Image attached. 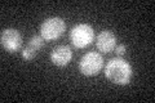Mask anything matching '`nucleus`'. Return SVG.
Listing matches in <instances>:
<instances>
[{"mask_svg": "<svg viewBox=\"0 0 155 103\" xmlns=\"http://www.w3.org/2000/svg\"><path fill=\"white\" fill-rule=\"evenodd\" d=\"M79 72L84 76H94L104 68V57L98 52H88L80 58Z\"/></svg>", "mask_w": 155, "mask_h": 103, "instance_id": "obj_4", "label": "nucleus"}, {"mask_svg": "<svg viewBox=\"0 0 155 103\" xmlns=\"http://www.w3.org/2000/svg\"><path fill=\"white\" fill-rule=\"evenodd\" d=\"M23 39L21 32L16 28H4L0 34V44L2 48L8 53L18 52L22 48Z\"/></svg>", "mask_w": 155, "mask_h": 103, "instance_id": "obj_5", "label": "nucleus"}, {"mask_svg": "<svg viewBox=\"0 0 155 103\" xmlns=\"http://www.w3.org/2000/svg\"><path fill=\"white\" fill-rule=\"evenodd\" d=\"M105 76L110 82L115 85H128L133 76V68L128 61L122 57H115L106 63Z\"/></svg>", "mask_w": 155, "mask_h": 103, "instance_id": "obj_1", "label": "nucleus"}, {"mask_svg": "<svg viewBox=\"0 0 155 103\" xmlns=\"http://www.w3.org/2000/svg\"><path fill=\"white\" fill-rule=\"evenodd\" d=\"M44 39H43L40 35H34L28 39V41L26 44V47L22 48L21 50V56L25 61H32L35 58L39 52L43 49L44 47Z\"/></svg>", "mask_w": 155, "mask_h": 103, "instance_id": "obj_7", "label": "nucleus"}, {"mask_svg": "<svg viewBox=\"0 0 155 103\" xmlns=\"http://www.w3.org/2000/svg\"><path fill=\"white\" fill-rule=\"evenodd\" d=\"M114 50L116 54H118V57H122L125 54V52H127V45H125V44H119V45L115 47Z\"/></svg>", "mask_w": 155, "mask_h": 103, "instance_id": "obj_9", "label": "nucleus"}, {"mask_svg": "<svg viewBox=\"0 0 155 103\" xmlns=\"http://www.w3.org/2000/svg\"><path fill=\"white\" fill-rule=\"evenodd\" d=\"M49 60L57 67H66L72 60V52L70 47L64 44L54 47L49 54Z\"/></svg>", "mask_w": 155, "mask_h": 103, "instance_id": "obj_6", "label": "nucleus"}, {"mask_svg": "<svg viewBox=\"0 0 155 103\" xmlns=\"http://www.w3.org/2000/svg\"><path fill=\"white\" fill-rule=\"evenodd\" d=\"M66 31V22L61 17H48L40 24V36L45 41L60 39Z\"/></svg>", "mask_w": 155, "mask_h": 103, "instance_id": "obj_3", "label": "nucleus"}, {"mask_svg": "<svg viewBox=\"0 0 155 103\" xmlns=\"http://www.w3.org/2000/svg\"><path fill=\"white\" fill-rule=\"evenodd\" d=\"M69 39L76 49H84L94 40V30L89 23H78L70 30Z\"/></svg>", "mask_w": 155, "mask_h": 103, "instance_id": "obj_2", "label": "nucleus"}, {"mask_svg": "<svg viewBox=\"0 0 155 103\" xmlns=\"http://www.w3.org/2000/svg\"><path fill=\"white\" fill-rule=\"evenodd\" d=\"M96 47L101 53H110L116 47V36L111 30H102L96 37Z\"/></svg>", "mask_w": 155, "mask_h": 103, "instance_id": "obj_8", "label": "nucleus"}]
</instances>
